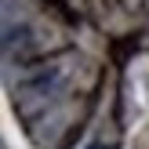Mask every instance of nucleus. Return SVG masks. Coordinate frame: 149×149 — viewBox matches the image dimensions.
<instances>
[{
    "label": "nucleus",
    "mask_w": 149,
    "mask_h": 149,
    "mask_svg": "<svg viewBox=\"0 0 149 149\" xmlns=\"http://www.w3.org/2000/svg\"><path fill=\"white\" fill-rule=\"evenodd\" d=\"M91 149H109V146H91Z\"/></svg>",
    "instance_id": "obj_1"
}]
</instances>
